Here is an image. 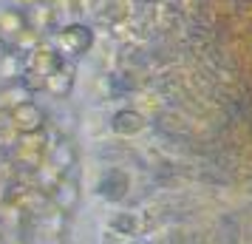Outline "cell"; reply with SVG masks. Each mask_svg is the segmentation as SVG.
<instances>
[{"mask_svg":"<svg viewBox=\"0 0 252 244\" xmlns=\"http://www.w3.org/2000/svg\"><path fill=\"white\" fill-rule=\"evenodd\" d=\"M0 54H3V40H0Z\"/></svg>","mask_w":252,"mask_h":244,"instance_id":"14","label":"cell"},{"mask_svg":"<svg viewBox=\"0 0 252 244\" xmlns=\"http://www.w3.org/2000/svg\"><path fill=\"white\" fill-rule=\"evenodd\" d=\"M14 159L26 168H40V165L48 159V145H46V137L43 131L40 134H20V139L14 145Z\"/></svg>","mask_w":252,"mask_h":244,"instance_id":"2","label":"cell"},{"mask_svg":"<svg viewBox=\"0 0 252 244\" xmlns=\"http://www.w3.org/2000/svg\"><path fill=\"white\" fill-rule=\"evenodd\" d=\"M71 88H74V71L63 63V66L46 80V91L51 94V97H57V100H65L71 94Z\"/></svg>","mask_w":252,"mask_h":244,"instance_id":"8","label":"cell"},{"mask_svg":"<svg viewBox=\"0 0 252 244\" xmlns=\"http://www.w3.org/2000/svg\"><path fill=\"white\" fill-rule=\"evenodd\" d=\"M145 125H148V119H145V114L136 111V108H122V111H116L114 119H111V131L119 134V137H136V134L145 131Z\"/></svg>","mask_w":252,"mask_h":244,"instance_id":"5","label":"cell"},{"mask_svg":"<svg viewBox=\"0 0 252 244\" xmlns=\"http://www.w3.org/2000/svg\"><path fill=\"white\" fill-rule=\"evenodd\" d=\"M20 3H23V6H40L43 0H20Z\"/></svg>","mask_w":252,"mask_h":244,"instance_id":"13","label":"cell"},{"mask_svg":"<svg viewBox=\"0 0 252 244\" xmlns=\"http://www.w3.org/2000/svg\"><path fill=\"white\" fill-rule=\"evenodd\" d=\"M46 122H48L46 111L37 103H32V100L9 111V125H12L17 134H40V131L46 128Z\"/></svg>","mask_w":252,"mask_h":244,"instance_id":"3","label":"cell"},{"mask_svg":"<svg viewBox=\"0 0 252 244\" xmlns=\"http://www.w3.org/2000/svg\"><path fill=\"white\" fill-rule=\"evenodd\" d=\"M51 202H54V208H57V210L71 213V210L80 205V182H77V179H71V176L65 174L57 182V187L51 190Z\"/></svg>","mask_w":252,"mask_h":244,"instance_id":"6","label":"cell"},{"mask_svg":"<svg viewBox=\"0 0 252 244\" xmlns=\"http://www.w3.org/2000/svg\"><path fill=\"white\" fill-rule=\"evenodd\" d=\"M111 227H114L119 236L133 239V236H139V230H142V219H139L136 213H119V216H114Z\"/></svg>","mask_w":252,"mask_h":244,"instance_id":"12","label":"cell"},{"mask_svg":"<svg viewBox=\"0 0 252 244\" xmlns=\"http://www.w3.org/2000/svg\"><path fill=\"white\" fill-rule=\"evenodd\" d=\"M26 74V57L20 51H3L0 54V80L17 82Z\"/></svg>","mask_w":252,"mask_h":244,"instance_id":"9","label":"cell"},{"mask_svg":"<svg viewBox=\"0 0 252 244\" xmlns=\"http://www.w3.org/2000/svg\"><path fill=\"white\" fill-rule=\"evenodd\" d=\"M94 46V32L82 23H68L60 26L57 32L51 35V48L57 51L60 57H82L88 54Z\"/></svg>","mask_w":252,"mask_h":244,"instance_id":"1","label":"cell"},{"mask_svg":"<svg viewBox=\"0 0 252 244\" xmlns=\"http://www.w3.org/2000/svg\"><path fill=\"white\" fill-rule=\"evenodd\" d=\"M63 63H65V60L60 57L48 43H40V46H34L29 54H26V71H34V74L46 77V80L63 66Z\"/></svg>","mask_w":252,"mask_h":244,"instance_id":"4","label":"cell"},{"mask_svg":"<svg viewBox=\"0 0 252 244\" xmlns=\"http://www.w3.org/2000/svg\"><path fill=\"white\" fill-rule=\"evenodd\" d=\"M74 159H77V153L71 148V142H65V139L48 148V162L54 165V168H60L63 174H68V168L74 165Z\"/></svg>","mask_w":252,"mask_h":244,"instance_id":"11","label":"cell"},{"mask_svg":"<svg viewBox=\"0 0 252 244\" xmlns=\"http://www.w3.org/2000/svg\"><path fill=\"white\" fill-rule=\"evenodd\" d=\"M29 26V14L23 9H0V40H17V35Z\"/></svg>","mask_w":252,"mask_h":244,"instance_id":"7","label":"cell"},{"mask_svg":"<svg viewBox=\"0 0 252 244\" xmlns=\"http://www.w3.org/2000/svg\"><path fill=\"white\" fill-rule=\"evenodd\" d=\"M29 100H32V91H29V88H26L20 80H17V82H9V85L0 91V108H3V111H12V108L29 103Z\"/></svg>","mask_w":252,"mask_h":244,"instance_id":"10","label":"cell"}]
</instances>
